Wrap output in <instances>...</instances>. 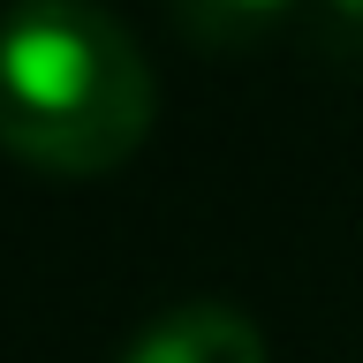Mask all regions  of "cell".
<instances>
[{
	"label": "cell",
	"mask_w": 363,
	"mask_h": 363,
	"mask_svg": "<svg viewBox=\"0 0 363 363\" xmlns=\"http://www.w3.org/2000/svg\"><path fill=\"white\" fill-rule=\"evenodd\" d=\"M159 106L144 45L91 0H23L0 23V152L45 174H106Z\"/></svg>",
	"instance_id": "1"
},
{
	"label": "cell",
	"mask_w": 363,
	"mask_h": 363,
	"mask_svg": "<svg viewBox=\"0 0 363 363\" xmlns=\"http://www.w3.org/2000/svg\"><path fill=\"white\" fill-rule=\"evenodd\" d=\"M121 363H265V340L227 303H182L159 325H144Z\"/></svg>",
	"instance_id": "2"
},
{
	"label": "cell",
	"mask_w": 363,
	"mask_h": 363,
	"mask_svg": "<svg viewBox=\"0 0 363 363\" xmlns=\"http://www.w3.org/2000/svg\"><path fill=\"white\" fill-rule=\"evenodd\" d=\"M167 8H174V23H182L197 45L227 53V45H257L272 23L295 8V0H167Z\"/></svg>",
	"instance_id": "3"
},
{
	"label": "cell",
	"mask_w": 363,
	"mask_h": 363,
	"mask_svg": "<svg viewBox=\"0 0 363 363\" xmlns=\"http://www.w3.org/2000/svg\"><path fill=\"white\" fill-rule=\"evenodd\" d=\"M340 8H348V16H363V0H340Z\"/></svg>",
	"instance_id": "4"
}]
</instances>
